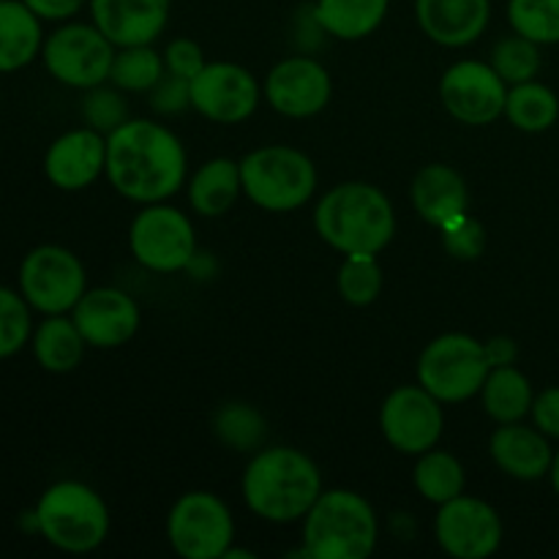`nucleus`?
Here are the masks:
<instances>
[{
    "mask_svg": "<svg viewBox=\"0 0 559 559\" xmlns=\"http://www.w3.org/2000/svg\"><path fill=\"white\" fill-rule=\"evenodd\" d=\"M243 194L260 211L293 213L317 191V167L293 145H262L240 158Z\"/></svg>",
    "mask_w": 559,
    "mask_h": 559,
    "instance_id": "obj_6",
    "label": "nucleus"
},
{
    "mask_svg": "<svg viewBox=\"0 0 559 559\" xmlns=\"http://www.w3.org/2000/svg\"><path fill=\"white\" fill-rule=\"evenodd\" d=\"M82 120H85V126L96 129L98 134H112L115 129H120L129 120V102L123 98V91L115 85L109 87L107 82L85 91V98H82Z\"/></svg>",
    "mask_w": 559,
    "mask_h": 559,
    "instance_id": "obj_36",
    "label": "nucleus"
},
{
    "mask_svg": "<svg viewBox=\"0 0 559 559\" xmlns=\"http://www.w3.org/2000/svg\"><path fill=\"white\" fill-rule=\"evenodd\" d=\"M71 320L80 328L87 347H123L140 331V306L118 287L87 289L71 309Z\"/></svg>",
    "mask_w": 559,
    "mask_h": 559,
    "instance_id": "obj_17",
    "label": "nucleus"
},
{
    "mask_svg": "<svg viewBox=\"0 0 559 559\" xmlns=\"http://www.w3.org/2000/svg\"><path fill=\"white\" fill-rule=\"evenodd\" d=\"M16 289L38 314H71L87 293V273L80 257L58 243L27 251L16 271Z\"/></svg>",
    "mask_w": 559,
    "mask_h": 559,
    "instance_id": "obj_9",
    "label": "nucleus"
},
{
    "mask_svg": "<svg viewBox=\"0 0 559 559\" xmlns=\"http://www.w3.org/2000/svg\"><path fill=\"white\" fill-rule=\"evenodd\" d=\"M533 385L516 366H497L489 371L484 388H480V402L486 415L495 424H519L533 409Z\"/></svg>",
    "mask_w": 559,
    "mask_h": 559,
    "instance_id": "obj_27",
    "label": "nucleus"
},
{
    "mask_svg": "<svg viewBox=\"0 0 559 559\" xmlns=\"http://www.w3.org/2000/svg\"><path fill=\"white\" fill-rule=\"evenodd\" d=\"M240 194H243L240 162H233L227 156L211 158L202 167H197V173L189 180V205L205 218H216L233 211Z\"/></svg>",
    "mask_w": 559,
    "mask_h": 559,
    "instance_id": "obj_25",
    "label": "nucleus"
},
{
    "mask_svg": "<svg viewBox=\"0 0 559 559\" xmlns=\"http://www.w3.org/2000/svg\"><path fill=\"white\" fill-rule=\"evenodd\" d=\"M440 233H442V246H445V251L453 257V260L469 262V260H478V257L484 254L486 249L484 224H480L475 216H469V211L464 213V216L448 222Z\"/></svg>",
    "mask_w": 559,
    "mask_h": 559,
    "instance_id": "obj_37",
    "label": "nucleus"
},
{
    "mask_svg": "<svg viewBox=\"0 0 559 559\" xmlns=\"http://www.w3.org/2000/svg\"><path fill=\"white\" fill-rule=\"evenodd\" d=\"M506 118L527 134L549 131L559 118V98L549 85L538 80L522 82V85L508 87Z\"/></svg>",
    "mask_w": 559,
    "mask_h": 559,
    "instance_id": "obj_29",
    "label": "nucleus"
},
{
    "mask_svg": "<svg viewBox=\"0 0 559 559\" xmlns=\"http://www.w3.org/2000/svg\"><path fill=\"white\" fill-rule=\"evenodd\" d=\"M533 426L544 431L549 440H559V385L546 388L533 399Z\"/></svg>",
    "mask_w": 559,
    "mask_h": 559,
    "instance_id": "obj_40",
    "label": "nucleus"
},
{
    "mask_svg": "<svg viewBox=\"0 0 559 559\" xmlns=\"http://www.w3.org/2000/svg\"><path fill=\"white\" fill-rule=\"evenodd\" d=\"M314 229L338 254L377 257L396 235L391 197L364 180L333 186L314 211Z\"/></svg>",
    "mask_w": 559,
    "mask_h": 559,
    "instance_id": "obj_3",
    "label": "nucleus"
},
{
    "mask_svg": "<svg viewBox=\"0 0 559 559\" xmlns=\"http://www.w3.org/2000/svg\"><path fill=\"white\" fill-rule=\"evenodd\" d=\"M484 349L491 369H497V366H513L519 358V347L511 336L489 338V342H484Z\"/></svg>",
    "mask_w": 559,
    "mask_h": 559,
    "instance_id": "obj_42",
    "label": "nucleus"
},
{
    "mask_svg": "<svg viewBox=\"0 0 559 559\" xmlns=\"http://www.w3.org/2000/svg\"><path fill=\"white\" fill-rule=\"evenodd\" d=\"M164 74H167L164 55H158L153 44H140V47H118L109 82L123 93H151Z\"/></svg>",
    "mask_w": 559,
    "mask_h": 559,
    "instance_id": "obj_30",
    "label": "nucleus"
},
{
    "mask_svg": "<svg viewBox=\"0 0 559 559\" xmlns=\"http://www.w3.org/2000/svg\"><path fill=\"white\" fill-rule=\"evenodd\" d=\"M213 435L224 442L227 448L240 453L260 451L265 442L267 424L251 404L233 402L224 404L216 415H213Z\"/></svg>",
    "mask_w": 559,
    "mask_h": 559,
    "instance_id": "obj_31",
    "label": "nucleus"
},
{
    "mask_svg": "<svg viewBox=\"0 0 559 559\" xmlns=\"http://www.w3.org/2000/svg\"><path fill=\"white\" fill-rule=\"evenodd\" d=\"M338 295L347 300L349 306H371L382 293V267L377 257L353 254L344 257L342 267H338Z\"/></svg>",
    "mask_w": 559,
    "mask_h": 559,
    "instance_id": "obj_35",
    "label": "nucleus"
},
{
    "mask_svg": "<svg viewBox=\"0 0 559 559\" xmlns=\"http://www.w3.org/2000/svg\"><path fill=\"white\" fill-rule=\"evenodd\" d=\"M243 502L271 524L300 522L322 495V473L314 459L289 445L262 448L240 480Z\"/></svg>",
    "mask_w": 559,
    "mask_h": 559,
    "instance_id": "obj_2",
    "label": "nucleus"
},
{
    "mask_svg": "<svg viewBox=\"0 0 559 559\" xmlns=\"http://www.w3.org/2000/svg\"><path fill=\"white\" fill-rule=\"evenodd\" d=\"M435 538L448 557L486 559L502 546V519L486 500L459 495L437 511Z\"/></svg>",
    "mask_w": 559,
    "mask_h": 559,
    "instance_id": "obj_14",
    "label": "nucleus"
},
{
    "mask_svg": "<svg viewBox=\"0 0 559 559\" xmlns=\"http://www.w3.org/2000/svg\"><path fill=\"white\" fill-rule=\"evenodd\" d=\"M380 524L371 502L349 489L322 491L304 516V549L309 559H366L374 555Z\"/></svg>",
    "mask_w": 559,
    "mask_h": 559,
    "instance_id": "obj_4",
    "label": "nucleus"
},
{
    "mask_svg": "<svg viewBox=\"0 0 559 559\" xmlns=\"http://www.w3.org/2000/svg\"><path fill=\"white\" fill-rule=\"evenodd\" d=\"M118 47L93 22H60L41 47V63L55 82L74 91L109 82Z\"/></svg>",
    "mask_w": 559,
    "mask_h": 559,
    "instance_id": "obj_8",
    "label": "nucleus"
},
{
    "mask_svg": "<svg viewBox=\"0 0 559 559\" xmlns=\"http://www.w3.org/2000/svg\"><path fill=\"white\" fill-rule=\"evenodd\" d=\"M44 22L22 0H0V74H14L41 58Z\"/></svg>",
    "mask_w": 559,
    "mask_h": 559,
    "instance_id": "obj_23",
    "label": "nucleus"
},
{
    "mask_svg": "<svg viewBox=\"0 0 559 559\" xmlns=\"http://www.w3.org/2000/svg\"><path fill=\"white\" fill-rule=\"evenodd\" d=\"M333 93L331 74L309 55L284 58L267 71L262 96L284 118H314L328 107Z\"/></svg>",
    "mask_w": 559,
    "mask_h": 559,
    "instance_id": "obj_16",
    "label": "nucleus"
},
{
    "mask_svg": "<svg viewBox=\"0 0 559 559\" xmlns=\"http://www.w3.org/2000/svg\"><path fill=\"white\" fill-rule=\"evenodd\" d=\"M186 167L183 142L162 123L129 118L107 136L104 175L131 202H167L186 186Z\"/></svg>",
    "mask_w": 559,
    "mask_h": 559,
    "instance_id": "obj_1",
    "label": "nucleus"
},
{
    "mask_svg": "<svg viewBox=\"0 0 559 559\" xmlns=\"http://www.w3.org/2000/svg\"><path fill=\"white\" fill-rule=\"evenodd\" d=\"M87 342L80 328L66 314H47L31 336V349L36 364L49 374H69L85 358Z\"/></svg>",
    "mask_w": 559,
    "mask_h": 559,
    "instance_id": "obj_24",
    "label": "nucleus"
},
{
    "mask_svg": "<svg viewBox=\"0 0 559 559\" xmlns=\"http://www.w3.org/2000/svg\"><path fill=\"white\" fill-rule=\"evenodd\" d=\"M415 16L426 36L448 49L478 41L491 20V0H415Z\"/></svg>",
    "mask_w": 559,
    "mask_h": 559,
    "instance_id": "obj_20",
    "label": "nucleus"
},
{
    "mask_svg": "<svg viewBox=\"0 0 559 559\" xmlns=\"http://www.w3.org/2000/svg\"><path fill=\"white\" fill-rule=\"evenodd\" d=\"M41 22H69L87 5V0H22Z\"/></svg>",
    "mask_w": 559,
    "mask_h": 559,
    "instance_id": "obj_41",
    "label": "nucleus"
},
{
    "mask_svg": "<svg viewBox=\"0 0 559 559\" xmlns=\"http://www.w3.org/2000/svg\"><path fill=\"white\" fill-rule=\"evenodd\" d=\"M508 22L540 47L559 44V0H508Z\"/></svg>",
    "mask_w": 559,
    "mask_h": 559,
    "instance_id": "obj_33",
    "label": "nucleus"
},
{
    "mask_svg": "<svg viewBox=\"0 0 559 559\" xmlns=\"http://www.w3.org/2000/svg\"><path fill=\"white\" fill-rule=\"evenodd\" d=\"M91 22L115 47L153 44L164 33L173 0H87Z\"/></svg>",
    "mask_w": 559,
    "mask_h": 559,
    "instance_id": "obj_19",
    "label": "nucleus"
},
{
    "mask_svg": "<svg viewBox=\"0 0 559 559\" xmlns=\"http://www.w3.org/2000/svg\"><path fill=\"white\" fill-rule=\"evenodd\" d=\"M164 66H167L169 74L194 80L205 69V55H202L200 44L191 41V38H173L164 49Z\"/></svg>",
    "mask_w": 559,
    "mask_h": 559,
    "instance_id": "obj_39",
    "label": "nucleus"
},
{
    "mask_svg": "<svg viewBox=\"0 0 559 559\" xmlns=\"http://www.w3.org/2000/svg\"><path fill=\"white\" fill-rule=\"evenodd\" d=\"M36 533L66 555L96 551L109 535V508L96 489L82 480L47 486L33 508Z\"/></svg>",
    "mask_w": 559,
    "mask_h": 559,
    "instance_id": "obj_5",
    "label": "nucleus"
},
{
    "mask_svg": "<svg viewBox=\"0 0 559 559\" xmlns=\"http://www.w3.org/2000/svg\"><path fill=\"white\" fill-rule=\"evenodd\" d=\"M409 200L426 224L442 229L448 222L467 213L469 191L456 169L448 164H429L413 178Z\"/></svg>",
    "mask_w": 559,
    "mask_h": 559,
    "instance_id": "obj_22",
    "label": "nucleus"
},
{
    "mask_svg": "<svg viewBox=\"0 0 559 559\" xmlns=\"http://www.w3.org/2000/svg\"><path fill=\"white\" fill-rule=\"evenodd\" d=\"M33 309L20 289L0 284V360L14 358L31 344Z\"/></svg>",
    "mask_w": 559,
    "mask_h": 559,
    "instance_id": "obj_34",
    "label": "nucleus"
},
{
    "mask_svg": "<svg viewBox=\"0 0 559 559\" xmlns=\"http://www.w3.org/2000/svg\"><path fill=\"white\" fill-rule=\"evenodd\" d=\"M442 107L467 126H489L506 115L508 82L484 60H459L440 80Z\"/></svg>",
    "mask_w": 559,
    "mask_h": 559,
    "instance_id": "obj_13",
    "label": "nucleus"
},
{
    "mask_svg": "<svg viewBox=\"0 0 559 559\" xmlns=\"http://www.w3.org/2000/svg\"><path fill=\"white\" fill-rule=\"evenodd\" d=\"M491 66H495L497 74L511 85H522V82L538 80L540 66H544V58H540V44L530 41V38L513 36L500 38V41L491 47Z\"/></svg>",
    "mask_w": 559,
    "mask_h": 559,
    "instance_id": "obj_32",
    "label": "nucleus"
},
{
    "mask_svg": "<svg viewBox=\"0 0 559 559\" xmlns=\"http://www.w3.org/2000/svg\"><path fill=\"white\" fill-rule=\"evenodd\" d=\"M549 480H551V489L559 495V448L555 451V462H551V469H549Z\"/></svg>",
    "mask_w": 559,
    "mask_h": 559,
    "instance_id": "obj_43",
    "label": "nucleus"
},
{
    "mask_svg": "<svg viewBox=\"0 0 559 559\" xmlns=\"http://www.w3.org/2000/svg\"><path fill=\"white\" fill-rule=\"evenodd\" d=\"M129 249L134 260L153 273L186 271L197 254L194 224L178 207L153 202L131 222Z\"/></svg>",
    "mask_w": 559,
    "mask_h": 559,
    "instance_id": "obj_11",
    "label": "nucleus"
},
{
    "mask_svg": "<svg viewBox=\"0 0 559 559\" xmlns=\"http://www.w3.org/2000/svg\"><path fill=\"white\" fill-rule=\"evenodd\" d=\"M382 437L393 451L404 456H420L440 442L445 429L442 402L424 385H402L388 393L380 407Z\"/></svg>",
    "mask_w": 559,
    "mask_h": 559,
    "instance_id": "obj_12",
    "label": "nucleus"
},
{
    "mask_svg": "<svg viewBox=\"0 0 559 559\" xmlns=\"http://www.w3.org/2000/svg\"><path fill=\"white\" fill-rule=\"evenodd\" d=\"M167 538L183 559H222L235 540L233 511L213 491H189L169 508Z\"/></svg>",
    "mask_w": 559,
    "mask_h": 559,
    "instance_id": "obj_10",
    "label": "nucleus"
},
{
    "mask_svg": "<svg viewBox=\"0 0 559 559\" xmlns=\"http://www.w3.org/2000/svg\"><path fill=\"white\" fill-rule=\"evenodd\" d=\"M413 484L426 502L445 506V502L464 495L467 475H464L462 462L451 451L431 448L418 456V464L413 469Z\"/></svg>",
    "mask_w": 559,
    "mask_h": 559,
    "instance_id": "obj_28",
    "label": "nucleus"
},
{
    "mask_svg": "<svg viewBox=\"0 0 559 559\" xmlns=\"http://www.w3.org/2000/svg\"><path fill=\"white\" fill-rule=\"evenodd\" d=\"M489 456L508 478L516 480H540L549 475L555 451L549 437L535 426L497 424L495 435L489 437Z\"/></svg>",
    "mask_w": 559,
    "mask_h": 559,
    "instance_id": "obj_21",
    "label": "nucleus"
},
{
    "mask_svg": "<svg viewBox=\"0 0 559 559\" xmlns=\"http://www.w3.org/2000/svg\"><path fill=\"white\" fill-rule=\"evenodd\" d=\"M391 0H317L311 5L317 22L338 41H360L385 22Z\"/></svg>",
    "mask_w": 559,
    "mask_h": 559,
    "instance_id": "obj_26",
    "label": "nucleus"
},
{
    "mask_svg": "<svg viewBox=\"0 0 559 559\" xmlns=\"http://www.w3.org/2000/svg\"><path fill=\"white\" fill-rule=\"evenodd\" d=\"M222 559H254V551H246V549H233V546H229V549H227V555H224Z\"/></svg>",
    "mask_w": 559,
    "mask_h": 559,
    "instance_id": "obj_44",
    "label": "nucleus"
},
{
    "mask_svg": "<svg viewBox=\"0 0 559 559\" xmlns=\"http://www.w3.org/2000/svg\"><path fill=\"white\" fill-rule=\"evenodd\" d=\"M260 82L249 69L229 60L205 63V69L191 80V107L202 118L222 126L249 120L260 107Z\"/></svg>",
    "mask_w": 559,
    "mask_h": 559,
    "instance_id": "obj_15",
    "label": "nucleus"
},
{
    "mask_svg": "<svg viewBox=\"0 0 559 559\" xmlns=\"http://www.w3.org/2000/svg\"><path fill=\"white\" fill-rule=\"evenodd\" d=\"M107 167V136L80 126L55 136L44 153V175L60 191H82L96 183Z\"/></svg>",
    "mask_w": 559,
    "mask_h": 559,
    "instance_id": "obj_18",
    "label": "nucleus"
},
{
    "mask_svg": "<svg viewBox=\"0 0 559 559\" xmlns=\"http://www.w3.org/2000/svg\"><path fill=\"white\" fill-rule=\"evenodd\" d=\"M489 371L484 342L469 333H442L420 353L418 385L442 404H462L478 396Z\"/></svg>",
    "mask_w": 559,
    "mask_h": 559,
    "instance_id": "obj_7",
    "label": "nucleus"
},
{
    "mask_svg": "<svg viewBox=\"0 0 559 559\" xmlns=\"http://www.w3.org/2000/svg\"><path fill=\"white\" fill-rule=\"evenodd\" d=\"M151 107L158 115H180L191 107V80L164 74L151 91Z\"/></svg>",
    "mask_w": 559,
    "mask_h": 559,
    "instance_id": "obj_38",
    "label": "nucleus"
}]
</instances>
